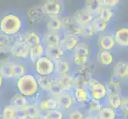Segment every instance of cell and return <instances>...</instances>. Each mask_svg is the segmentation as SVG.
Wrapping results in <instances>:
<instances>
[{
	"label": "cell",
	"instance_id": "34",
	"mask_svg": "<svg viewBox=\"0 0 128 119\" xmlns=\"http://www.w3.org/2000/svg\"><path fill=\"white\" fill-rule=\"evenodd\" d=\"M41 118L42 119H66V113L57 109L55 111L42 113Z\"/></svg>",
	"mask_w": 128,
	"mask_h": 119
},
{
	"label": "cell",
	"instance_id": "6",
	"mask_svg": "<svg viewBox=\"0 0 128 119\" xmlns=\"http://www.w3.org/2000/svg\"><path fill=\"white\" fill-rule=\"evenodd\" d=\"M44 13L48 18L61 17L64 12L63 3L58 0H47L42 4Z\"/></svg>",
	"mask_w": 128,
	"mask_h": 119
},
{
	"label": "cell",
	"instance_id": "49",
	"mask_svg": "<svg viewBox=\"0 0 128 119\" xmlns=\"http://www.w3.org/2000/svg\"><path fill=\"white\" fill-rule=\"evenodd\" d=\"M0 119H3V118H2V116L1 113H0Z\"/></svg>",
	"mask_w": 128,
	"mask_h": 119
},
{
	"label": "cell",
	"instance_id": "16",
	"mask_svg": "<svg viewBox=\"0 0 128 119\" xmlns=\"http://www.w3.org/2000/svg\"><path fill=\"white\" fill-rule=\"evenodd\" d=\"M55 79L57 84L60 87L64 92L72 91L74 88V81L72 74L66 75V76H55Z\"/></svg>",
	"mask_w": 128,
	"mask_h": 119
},
{
	"label": "cell",
	"instance_id": "22",
	"mask_svg": "<svg viewBox=\"0 0 128 119\" xmlns=\"http://www.w3.org/2000/svg\"><path fill=\"white\" fill-rule=\"evenodd\" d=\"M45 50H46V48L43 45V44L34 46L33 48H30L29 58H28L30 62L34 64V63L36 62L38 60H39L41 57L45 56Z\"/></svg>",
	"mask_w": 128,
	"mask_h": 119
},
{
	"label": "cell",
	"instance_id": "7",
	"mask_svg": "<svg viewBox=\"0 0 128 119\" xmlns=\"http://www.w3.org/2000/svg\"><path fill=\"white\" fill-rule=\"evenodd\" d=\"M30 48L26 45L24 41H14L10 46V53L14 60H28Z\"/></svg>",
	"mask_w": 128,
	"mask_h": 119
},
{
	"label": "cell",
	"instance_id": "24",
	"mask_svg": "<svg viewBox=\"0 0 128 119\" xmlns=\"http://www.w3.org/2000/svg\"><path fill=\"white\" fill-rule=\"evenodd\" d=\"M99 46L101 50L110 51L112 50L114 46V37L110 34H105L101 36L99 39Z\"/></svg>",
	"mask_w": 128,
	"mask_h": 119
},
{
	"label": "cell",
	"instance_id": "18",
	"mask_svg": "<svg viewBox=\"0 0 128 119\" xmlns=\"http://www.w3.org/2000/svg\"><path fill=\"white\" fill-rule=\"evenodd\" d=\"M65 51L63 49V48L61 46H57V47H50V48H46L45 50V56L51 59L52 61L59 60L64 59L65 56Z\"/></svg>",
	"mask_w": 128,
	"mask_h": 119
},
{
	"label": "cell",
	"instance_id": "27",
	"mask_svg": "<svg viewBox=\"0 0 128 119\" xmlns=\"http://www.w3.org/2000/svg\"><path fill=\"white\" fill-rule=\"evenodd\" d=\"M24 111L28 117V119H34L37 118L42 117V111L39 110L37 104L30 103L26 107L24 108Z\"/></svg>",
	"mask_w": 128,
	"mask_h": 119
},
{
	"label": "cell",
	"instance_id": "38",
	"mask_svg": "<svg viewBox=\"0 0 128 119\" xmlns=\"http://www.w3.org/2000/svg\"><path fill=\"white\" fill-rule=\"evenodd\" d=\"M113 15H114V13H113V11L111 8L104 6L98 17L102 21H104V22L108 23L113 17Z\"/></svg>",
	"mask_w": 128,
	"mask_h": 119
},
{
	"label": "cell",
	"instance_id": "5",
	"mask_svg": "<svg viewBox=\"0 0 128 119\" xmlns=\"http://www.w3.org/2000/svg\"><path fill=\"white\" fill-rule=\"evenodd\" d=\"M72 52V62L75 66L80 68L88 63L90 56V49L86 44L80 42Z\"/></svg>",
	"mask_w": 128,
	"mask_h": 119
},
{
	"label": "cell",
	"instance_id": "15",
	"mask_svg": "<svg viewBox=\"0 0 128 119\" xmlns=\"http://www.w3.org/2000/svg\"><path fill=\"white\" fill-rule=\"evenodd\" d=\"M46 14L42 5H35L30 7L27 11V17L33 24H38L44 19Z\"/></svg>",
	"mask_w": 128,
	"mask_h": 119
},
{
	"label": "cell",
	"instance_id": "44",
	"mask_svg": "<svg viewBox=\"0 0 128 119\" xmlns=\"http://www.w3.org/2000/svg\"><path fill=\"white\" fill-rule=\"evenodd\" d=\"M16 119H28V117L24 111V109H18L17 118Z\"/></svg>",
	"mask_w": 128,
	"mask_h": 119
},
{
	"label": "cell",
	"instance_id": "45",
	"mask_svg": "<svg viewBox=\"0 0 128 119\" xmlns=\"http://www.w3.org/2000/svg\"><path fill=\"white\" fill-rule=\"evenodd\" d=\"M121 108L124 111L125 113H128V98L122 99Z\"/></svg>",
	"mask_w": 128,
	"mask_h": 119
},
{
	"label": "cell",
	"instance_id": "30",
	"mask_svg": "<svg viewBox=\"0 0 128 119\" xmlns=\"http://www.w3.org/2000/svg\"><path fill=\"white\" fill-rule=\"evenodd\" d=\"M127 71H128V64L125 62H123V61L118 62L113 69L114 76L120 79L127 77Z\"/></svg>",
	"mask_w": 128,
	"mask_h": 119
},
{
	"label": "cell",
	"instance_id": "25",
	"mask_svg": "<svg viewBox=\"0 0 128 119\" xmlns=\"http://www.w3.org/2000/svg\"><path fill=\"white\" fill-rule=\"evenodd\" d=\"M14 61H6L0 63V74L5 79H14L12 65Z\"/></svg>",
	"mask_w": 128,
	"mask_h": 119
},
{
	"label": "cell",
	"instance_id": "9",
	"mask_svg": "<svg viewBox=\"0 0 128 119\" xmlns=\"http://www.w3.org/2000/svg\"><path fill=\"white\" fill-rule=\"evenodd\" d=\"M55 99L58 103L59 109L65 113L74 108L75 105H76V102H75L72 92H64Z\"/></svg>",
	"mask_w": 128,
	"mask_h": 119
},
{
	"label": "cell",
	"instance_id": "36",
	"mask_svg": "<svg viewBox=\"0 0 128 119\" xmlns=\"http://www.w3.org/2000/svg\"><path fill=\"white\" fill-rule=\"evenodd\" d=\"M86 106L88 107V111H89L90 114H97L103 107L102 102L92 99L89 100V102L87 103Z\"/></svg>",
	"mask_w": 128,
	"mask_h": 119
},
{
	"label": "cell",
	"instance_id": "50",
	"mask_svg": "<svg viewBox=\"0 0 128 119\" xmlns=\"http://www.w3.org/2000/svg\"><path fill=\"white\" fill-rule=\"evenodd\" d=\"M34 119H42V118H34Z\"/></svg>",
	"mask_w": 128,
	"mask_h": 119
},
{
	"label": "cell",
	"instance_id": "37",
	"mask_svg": "<svg viewBox=\"0 0 128 119\" xmlns=\"http://www.w3.org/2000/svg\"><path fill=\"white\" fill-rule=\"evenodd\" d=\"M108 103L110 106V107L116 110L121 107L122 98L118 95H108L107 96Z\"/></svg>",
	"mask_w": 128,
	"mask_h": 119
},
{
	"label": "cell",
	"instance_id": "31",
	"mask_svg": "<svg viewBox=\"0 0 128 119\" xmlns=\"http://www.w3.org/2000/svg\"><path fill=\"white\" fill-rule=\"evenodd\" d=\"M98 60L104 66H109L114 62V56L110 51L100 50L98 55Z\"/></svg>",
	"mask_w": 128,
	"mask_h": 119
},
{
	"label": "cell",
	"instance_id": "41",
	"mask_svg": "<svg viewBox=\"0 0 128 119\" xmlns=\"http://www.w3.org/2000/svg\"><path fill=\"white\" fill-rule=\"evenodd\" d=\"M85 115L78 108L74 107L66 113V119H84Z\"/></svg>",
	"mask_w": 128,
	"mask_h": 119
},
{
	"label": "cell",
	"instance_id": "51",
	"mask_svg": "<svg viewBox=\"0 0 128 119\" xmlns=\"http://www.w3.org/2000/svg\"><path fill=\"white\" fill-rule=\"evenodd\" d=\"M127 77H128V71H127Z\"/></svg>",
	"mask_w": 128,
	"mask_h": 119
},
{
	"label": "cell",
	"instance_id": "3",
	"mask_svg": "<svg viewBox=\"0 0 128 119\" xmlns=\"http://www.w3.org/2000/svg\"><path fill=\"white\" fill-rule=\"evenodd\" d=\"M34 72L38 76H54L55 62L46 56L41 57L34 63Z\"/></svg>",
	"mask_w": 128,
	"mask_h": 119
},
{
	"label": "cell",
	"instance_id": "11",
	"mask_svg": "<svg viewBox=\"0 0 128 119\" xmlns=\"http://www.w3.org/2000/svg\"><path fill=\"white\" fill-rule=\"evenodd\" d=\"M62 33L46 31L42 36L43 45L45 46V48L60 46L61 38H62Z\"/></svg>",
	"mask_w": 128,
	"mask_h": 119
},
{
	"label": "cell",
	"instance_id": "32",
	"mask_svg": "<svg viewBox=\"0 0 128 119\" xmlns=\"http://www.w3.org/2000/svg\"><path fill=\"white\" fill-rule=\"evenodd\" d=\"M96 115L99 119H116L117 118L116 111L110 107H103Z\"/></svg>",
	"mask_w": 128,
	"mask_h": 119
},
{
	"label": "cell",
	"instance_id": "20",
	"mask_svg": "<svg viewBox=\"0 0 128 119\" xmlns=\"http://www.w3.org/2000/svg\"><path fill=\"white\" fill-rule=\"evenodd\" d=\"M114 42L122 47H128V28L122 27L114 33Z\"/></svg>",
	"mask_w": 128,
	"mask_h": 119
},
{
	"label": "cell",
	"instance_id": "14",
	"mask_svg": "<svg viewBox=\"0 0 128 119\" xmlns=\"http://www.w3.org/2000/svg\"><path fill=\"white\" fill-rule=\"evenodd\" d=\"M72 96L76 104L87 105L91 99V96L88 88L85 87H74L72 91Z\"/></svg>",
	"mask_w": 128,
	"mask_h": 119
},
{
	"label": "cell",
	"instance_id": "43",
	"mask_svg": "<svg viewBox=\"0 0 128 119\" xmlns=\"http://www.w3.org/2000/svg\"><path fill=\"white\" fill-rule=\"evenodd\" d=\"M120 2V1H118V0H103V1H101V3H102L103 6L111 8L118 5Z\"/></svg>",
	"mask_w": 128,
	"mask_h": 119
},
{
	"label": "cell",
	"instance_id": "21",
	"mask_svg": "<svg viewBox=\"0 0 128 119\" xmlns=\"http://www.w3.org/2000/svg\"><path fill=\"white\" fill-rule=\"evenodd\" d=\"M36 76L39 89L48 94L54 83L55 76Z\"/></svg>",
	"mask_w": 128,
	"mask_h": 119
},
{
	"label": "cell",
	"instance_id": "4",
	"mask_svg": "<svg viewBox=\"0 0 128 119\" xmlns=\"http://www.w3.org/2000/svg\"><path fill=\"white\" fill-rule=\"evenodd\" d=\"M88 90L89 91L91 99L102 102L108 96V91L106 86L97 79L90 78L88 82Z\"/></svg>",
	"mask_w": 128,
	"mask_h": 119
},
{
	"label": "cell",
	"instance_id": "1",
	"mask_svg": "<svg viewBox=\"0 0 128 119\" xmlns=\"http://www.w3.org/2000/svg\"><path fill=\"white\" fill-rule=\"evenodd\" d=\"M16 88L18 93L26 97L30 101L38 97L40 92L36 75L31 72L26 73L17 79Z\"/></svg>",
	"mask_w": 128,
	"mask_h": 119
},
{
	"label": "cell",
	"instance_id": "48",
	"mask_svg": "<svg viewBox=\"0 0 128 119\" xmlns=\"http://www.w3.org/2000/svg\"><path fill=\"white\" fill-rule=\"evenodd\" d=\"M123 118H124V119H128V113H125Z\"/></svg>",
	"mask_w": 128,
	"mask_h": 119
},
{
	"label": "cell",
	"instance_id": "35",
	"mask_svg": "<svg viewBox=\"0 0 128 119\" xmlns=\"http://www.w3.org/2000/svg\"><path fill=\"white\" fill-rule=\"evenodd\" d=\"M92 28H93L95 33H102L104 32L108 28V23L104 22L99 17H96L93 21L91 22Z\"/></svg>",
	"mask_w": 128,
	"mask_h": 119
},
{
	"label": "cell",
	"instance_id": "28",
	"mask_svg": "<svg viewBox=\"0 0 128 119\" xmlns=\"http://www.w3.org/2000/svg\"><path fill=\"white\" fill-rule=\"evenodd\" d=\"M30 103V101L19 93H17L11 99L10 104L15 107L17 109H24Z\"/></svg>",
	"mask_w": 128,
	"mask_h": 119
},
{
	"label": "cell",
	"instance_id": "33",
	"mask_svg": "<svg viewBox=\"0 0 128 119\" xmlns=\"http://www.w3.org/2000/svg\"><path fill=\"white\" fill-rule=\"evenodd\" d=\"M18 109L11 104L5 106L1 112L3 119H16Z\"/></svg>",
	"mask_w": 128,
	"mask_h": 119
},
{
	"label": "cell",
	"instance_id": "42",
	"mask_svg": "<svg viewBox=\"0 0 128 119\" xmlns=\"http://www.w3.org/2000/svg\"><path fill=\"white\" fill-rule=\"evenodd\" d=\"M107 87V91H108V95H120V92H121V87L120 86H116V85H113L111 83H108V85L106 86Z\"/></svg>",
	"mask_w": 128,
	"mask_h": 119
},
{
	"label": "cell",
	"instance_id": "23",
	"mask_svg": "<svg viewBox=\"0 0 128 119\" xmlns=\"http://www.w3.org/2000/svg\"><path fill=\"white\" fill-rule=\"evenodd\" d=\"M46 27L48 32H55V33H62V21L60 17H52L48 18Z\"/></svg>",
	"mask_w": 128,
	"mask_h": 119
},
{
	"label": "cell",
	"instance_id": "46",
	"mask_svg": "<svg viewBox=\"0 0 128 119\" xmlns=\"http://www.w3.org/2000/svg\"><path fill=\"white\" fill-rule=\"evenodd\" d=\"M84 119H99L98 117H97L96 114H89L88 115L85 116Z\"/></svg>",
	"mask_w": 128,
	"mask_h": 119
},
{
	"label": "cell",
	"instance_id": "26",
	"mask_svg": "<svg viewBox=\"0 0 128 119\" xmlns=\"http://www.w3.org/2000/svg\"><path fill=\"white\" fill-rule=\"evenodd\" d=\"M84 7L92 13L96 17H98L104 6L100 0H90V1L85 2Z\"/></svg>",
	"mask_w": 128,
	"mask_h": 119
},
{
	"label": "cell",
	"instance_id": "2",
	"mask_svg": "<svg viewBox=\"0 0 128 119\" xmlns=\"http://www.w3.org/2000/svg\"><path fill=\"white\" fill-rule=\"evenodd\" d=\"M23 27V21L21 17L14 13H9L0 19V33L8 37H14L19 34Z\"/></svg>",
	"mask_w": 128,
	"mask_h": 119
},
{
	"label": "cell",
	"instance_id": "19",
	"mask_svg": "<svg viewBox=\"0 0 128 119\" xmlns=\"http://www.w3.org/2000/svg\"><path fill=\"white\" fill-rule=\"evenodd\" d=\"M69 74H71V66L68 61L65 59L56 61L54 76H63Z\"/></svg>",
	"mask_w": 128,
	"mask_h": 119
},
{
	"label": "cell",
	"instance_id": "17",
	"mask_svg": "<svg viewBox=\"0 0 128 119\" xmlns=\"http://www.w3.org/2000/svg\"><path fill=\"white\" fill-rule=\"evenodd\" d=\"M24 42L30 48H33L42 44V37L38 32H26L24 34Z\"/></svg>",
	"mask_w": 128,
	"mask_h": 119
},
{
	"label": "cell",
	"instance_id": "29",
	"mask_svg": "<svg viewBox=\"0 0 128 119\" xmlns=\"http://www.w3.org/2000/svg\"><path fill=\"white\" fill-rule=\"evenodd\" d=\"M12 70H13V76L14 79H18V78L22 77L26 73H27V67L23 63L21 62H15L14 61L12 65Z\"/></svg>",
	"mask_w": 128,
	"mask_h": 119
},
{
	"label": "cell",
	"instance_id": "40",
	"mask_svg": "<svg viewBox=\"0 0 128 119\" xmlns=\"http://www.w3.org/2000/svg\"><path fill=\"white\" fill-rule=\"evenodd\" d=\"M95 31L91 23L82 25L80 28V37L84 38H91L94 36Z\"/></svg>",
	"mask_w": 128,
	"mask_h": 119
},
{
	"label": "cell",
	"instance_id": "13",
	"mask_svg": "<svg viewBox=\"0 0 128 119\" xmlns=\"http://www.w3.org/2000/svg\"><path fill=\"white\" fill-rule=\"evenodd\" d=\"M37 105L42 113H46L48 111H55V110L59 109L56 99L48 95L46 98L39 99L37 103Z\"/></svg>",
	"mask_w": 128,
	"mask_h": 119
},
{
	"label": "cell",
	"instance_id": "39",
	"mask_svg": "<svg viewBox=\"0 0 128 119\" xmlns=\"http://www.w3.org/2000/svg\"><path fill=\"white\" fill-rule=\"evenodd\" d=\"M13 43H14V37H8L0 33V50L10 48Z\"/></svg>",
	"mask_w": 128,
	"mask_h": 119
},
{
	"label": "cell",
	"instance_id": "8",
	"mask_svg": "<svg viewBox=\"0 0 128 119\" xmlns=\"http://www.w3.org/2000/svg\"><path fill=\"white\" fill-rule=\"evenodd\" d=\"M60 18L62 21L63 33L72 34L80 37L81 26L76 22L73 16H61Z\"/></svg>",
	"mask_w": 128,
	"mask_h": 119
},
{
	"label": "cell",
	"instance_id": "12",
	"mask_svg": "<svg viewBox=\"0 0 128 119\" xmlns=\"http://www.w3.org/2000/svg\"><path fill=\"white\" fill-rule=\"evenodd\" d=\"M72 16L75 20L76 21V22L80 26L91 23L96 17V16L88 10H87L85 7H83L76 10Z\"/></svg>",
	"mask_w": 128,
	"mask_h": 119
},
{
	"label": "cell",
	"instance_id": "47",
	"mask_svg": "<svg viewBox=\"0 0 128 119\" xmlns=\"http://www.w3.org/2000/svg\"><path fill=\"white\" fill-rule=\"evenodd\" d=\"M3 83H4V79L2 76V75L0 74V89H1V88L2 87V86H3Z\"/></svg>",
	"mask_w": 128,
	"mask_h": 119
},
{
	"label": "cell",
	"instance_id": "10",
	"mask_svg": "<svg viewBox=\"0 0 128 119\" xmlns=\"http://www.w3.org/2000/svg\"><path fill=\"white\" fill-rule=\"evenodd\" d=\"M80 43V37L75 36L72 34L62 33V38H61L60 46L63 48V49L67 52H73V50L76 48V46Z\"/></svg>",
	"mask_w": 128,
	"mask_h": 119
}]
</instances>
